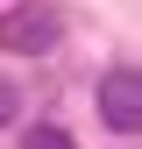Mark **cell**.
Wrapping results in <instances>:
<instances>
[{
  "label": "cell",
  "mask_w": 142,
  "mask_h": 149,
  "mask_svg": "<svg viewBox=\"0 0 142 149\" xmlns=\"http://www.w3.org/2000/svg\"><path fill=\"white\" fill-rule=\"evenodd\" d=\"M22 149H78V142H71L64 128H50V121H43V128H29V135H22Z\"/></svg>",
  "instance_id": "obj_3"
},
{
  "label": "cell",
  "mask_w": 142,
  "mask_h": 149,
  "mask_svg": "<svg viewBox=\"0 0 142 149\" xmlns=\"http://www.w3.org/2000/svg\"><path fill=\"white\" fill-rule=\"evenodd\" d=\"M100 114H106L114 135H135L142 128V78H135V64H114L100 78Z\"/></svg>",
  "instance_id": "obj_2"
},
{
  "label": "cell",
  "mask_w": 142,
  "mask_h": 149,
  "mask_svg": "<svg viewBox=\"0 0 142 149\" xmlns=\"http://www.w3.org/2000/svg\"><path fill=\"white\" fill-rule=\"evenodd\" d=\"M57 36H64V14L43 0H22L0 14V50H14V57H43V50H57Z\"/></svg>",
  "instance_id": "obj_1"
},
{
  "label": "cell",
  "mask_w": 142,
  "mask_h": 149,
  "mask_svg": "<svg viewBox=\"0 0 142 149\" xmlns=\"http://www.w3.org/2000/svg\"><path fill=\"white\" fill-rule=\"evenodd\" d=\"M14 114H22V92H14V85H0V128H7Z\"/></svg>",
  "instance_id": "obj_4"
}]
</instances>
